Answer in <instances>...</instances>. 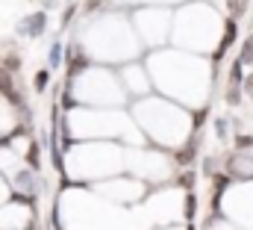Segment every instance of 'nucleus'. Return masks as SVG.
<instances>
[{
  "label": "nucleus",
  "instance_id": "f257e3e1",
  "mask_svg": "<svg viewBox=\"0 0 253 230\" xmlns=\"http://www.w3.org/2000/svg\"><path fill=\"white\" fill-rule=\"evenodd\" d=\"M236 36H239L236 21H233V18H227V21H224V39H221V45H218V51H215V62H221V59L227 57V51L236 45Z\"/></svg>",
  "mask_w": 253,
  "mask_h": 230
},
{
  "label": "nucleus",
  "instance_id": "f03ea898",
  "mask_svg": "<svg viewBox=\"0 0 253 230\" xmlns=\"http://www.w3.org/2000/svg\"><path fill=\"white\" fill-rule=\"evenodd\" d=\"M44 27H47V15H44V12H36L33 18H27V21L21 24V33H27L30 39H36V36L44 33Z\"/></svg>",
  "mask_w": 253,
  "mask_h": 230
},
{
  "label": "nucleus",
  "instance_id": "7ed1b4c3",
  "mask_svg": "<svg viewBox=\"0 0 253 230\" xmlns=\"http://www.w3.org/2000/svg\"><path fill=\"white\" fill-rule=\"evenodd\" d=\"M85 68H88V59H85V54H83L80 48H71V51H68V77L74 80V77H77L80 71H85Z\"/></svg>",
  "mask_w": 253,
  "mask_h": 230
},
{
  "label": "nucleus",
  "instance_id": "20e7f679",
  "mask_svg": "<svg viewBox=\"0 0 253 230\" xmlns=\"http://www.w3.org/2000/svg\"><path fill=\"white\" fill-rule=\"evenodd\" d=\"M0 95H6L9 101L21 104L18 92H15V80H12V71H6V68H0Z\"/></svg>",
  "mask_w": 253,
  "mask_h": 230
},
{
  "label": "nucleus",
  "instance_id": "39448f33",
  "mask_svg": "<svg viewBox=\"0 0 253 230\" xmlns=\"http://www.w3.org/2000/svg\"><path fill=\"white\" fill-rule=\"evenodd\" d=\"M227 186H230V177H227V174H215V177H212V195H215V201H218V195H221Z\"/></svg>",
  "mask_w": 253,
  "mask_h": 230
},
{
  "label": "nucleus",
  "instance_id": "423d86ee",
  "mask_svg": "<svg viewBox=\"0 0 253 230\" xmlns=\"http://www.w3.org/2000/svg\"><path fill=\"white\" fill-rule=\"evenodd\" d=\"M239 62H242V65L253 62V36L245 39V45H242V51H239Z\"/></svg>",
  "mask_w": 253,
  "mask_h": 230
},
{
  "label": "nucleus",
  "instance_id": "0eeeda50",
  "mask_svg": "<svg viewBox=\"0 0 253 230\" xmlns=\"http://www.w3.org/2000/svg\"><path fill=\"white\" fill-rule=\"evenodd\" d=\"M24 160H27V166H30L33 172L39 169V145H36V142H33L30 148H27V157H24Z\"/></svg>",
  "mask_w": 253,
  "mask_h": 230
},
{
  "label": "nucleus",
  "instance_id": "6e6552de",
  "mask_svg": "<svg viewBox=\"0 0 253 230\" xmlns=\"http://www.w3.org/2000/svg\"><path fill=\"white\" fill-rule=\"evenodd\" d=\"M227 9H230V15H233V18H239V15H245L248 0H227Z\"/></svg>",
  "mask_w": 253,
  "mask_h": 230
},
{
  "label": "nucleus",
  "instance_id": "1a4fd4ad",
  "mask_svg": "<svg viewBox=\"0 0 253 230\" xmlns=\"http://www.w3.org/2000/svg\"><path fill=\"white\" fill-rule=\"evenodd\" d=\"M242 68H245V65L236 59V62H233V68H230V83H233V86H242Z\"/></svg>",
  "mask_w": 253,
  "mask_h": 230
},
{
  "label": "nucleus",
  "instance_id": "9d476101",
  "mask_svg": "<svg viewBox=\"0 0 253 230\" xmlns=\"http://www.w3.org/2000/svg\"><path fill=\"white\" fill-rule=\"evenodd\" d=\"M47 83H50V74H47V71H39V74H36V92H44Z\"/></svg>",
  "mask_w": 253,
  "mask_h": 230
},
{
  "label": "nucleus",
  "instance_id": "9b49d317",
  "mask_svg": "<svg viewBox=\"0 0 253 230\" xmlns=\"http://www.w3.org/2000/svg\"><path fill=\"white\" fill-rule=\"evenodd\" d=\"M59 62H62V45H59V42H56V45H53V48H50V68H56V65H59Z\"/></svg>",
  "mask_w": 253,
  "mask_h": 230
},
{
  "label": "nucleus",
  "instance_id": "f8f14e48",
  "mask_svg": "<svg viewBox=\"0 0 253 230\" xmlns=\"http://www.w3.org/2000/svg\"><path fill=\"white\" fill-rule=\"evenodd\" d=\"M191 154H194V145H189L186 151H180V154H177V163H180V166H189V163H191Z\"/></svg>",
  "mask_w": 253,
  "mask_h": 230
},
{
  "label": "nucleus",
  "instance_id": "ddd939ff",
  "mask_svg": "<svg viewBox=\"0 0 253 230\" xmlns=\"http://www.w3.org/2000/svg\"><path fill=\"white\" fill-rule=\"evenodd\" d=\"M239 98H242V86H233V83H230V92H227V101H230V104H239Z\"/></svg>",
  "mask_w": 253,
  "mask_h": 230
},
{
  "label": "nucleus",
  "instance_id": "4468645a",
  "mask_svg": "<svg viewBox=\"0 0 253 230\" xmlns=\"http://www.w3.org/2000/svg\"><path fill=\"white\" fill-rule=\"evenodd\" d=\"M209 118V110H200V113H194V130H200V124Z\"/></svg>",
  "mask_w": 253,
  "mask_h": 230
},
{
  "label": "nucleus",
  "instance_id": "2eb2a0df",
  "mask_svg": "<svg viewBox=\"0 0 253 230\" xmlns=\"http://www.w3.org/2000/svg\"><path fill=\"white\" fill-rule=\"evenodd\" d=\"M3 68H6V71H18V68H21V59H18V57H9Z\"/></svg>",
  "mask_w": 253,
  "mask_h": 230
},
{
  "label": "nucleus",
  "instance_id": "dca6fc26",
  "mask_svg": "<svg viewBox=\"0 0 253 230\" xmlns=\"http://www.w3.org/2000/svg\"><path fill=\"white\" fill-rule=\"evenodd\" d=\"M180 186H186V189H191V186H194V174H191V172H186L183 177H180Z\"/></svg>",
  "mask_w": 253,
  "mask_h": 230
},
{
  "label": "nucleus",
  "instance_id": "f3484780",
  "mask_svg": "<svg viewBox=\"0 0 253 230\" xmlns=\"http://www.w3.org/2000/svg\"><path fill=\"white\" fill-rule=\"evenodd\" d=\"M253 145V136H239L236 139V148H251Z\"/></svg>",
  "mask_w": 253,
  "mask_h": 230
},
{
  "label": "nucleus",
  "instance_id": "a211bd4d",
  "mask_svg": "<svg viewBox=\"0 0 253 230\" xmlns=\"http://www.w3.org/2000/svg\"><path fill=\"white\" fill-rule=\"evenodd\" d=\"M242 89H245V95H248V98H253V74L245 80V83H242Z\"/></svg>",
  "mask_w": 253,
  "mask_h": 230
},
{
  "label": "nucleus",
  "instance_id": "6ab92c4d",
  "mask_svg": "<svg viewBox=\"0 0 253 230\" xmlns=\"http://www.w3.org/2000/svg\"><path fill=\"white\" fill-rule=\"evenodd\" d=\"M74 12H77V6H68V9H65V18H62V24H68V21L74 18Z\"/></svg>",
  "mask_w": 253,
  "mask_h": 230
},
{
  "label": "nucleus",
  "instance_id": "aec40b11",
  "mask_svg": "<svg viewBox=\"0 0 253 230\" xmlns=\"http://www.w3.org/2000/svg\"><path fill=\"white\" fill-rule=\"evenodd\" d=\"M186 213H189V216H194V198H191V195H189V207H186Z\"/></svg>",
  "mask_w": 253,
  "mask_h": 230
},
{
  "label": "nucleus",
  "instance_id": "412c9836",
  "mask_svg": "<svg viewBox=\"0 0 253 230\" xmlns=\"http://www.w3.org/2000/svg\"><path fill=\"white\" fill-rule=\"evenodd\" d=\"M248 3H251V0H248Z\"/></svg>",
  "mask_w": 253,
  "mask_h": 230
}]
</instances>
